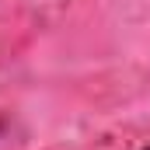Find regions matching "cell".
I'll use <instances>...</instances> for the list:
<instances>
[{"label":"cell","instance_id":"cell-1","mask_svg":"<svg viewBox=\"0 0 150 150\" xmlns=\"http://www.w3.org/2000/svg\"><path fill=\"white\" fill-rule=\"evenodd\" d=\"M143 150H150V147H143Z\"/></svg>","mask_w":150,"mask_h":150}]
</instances>
